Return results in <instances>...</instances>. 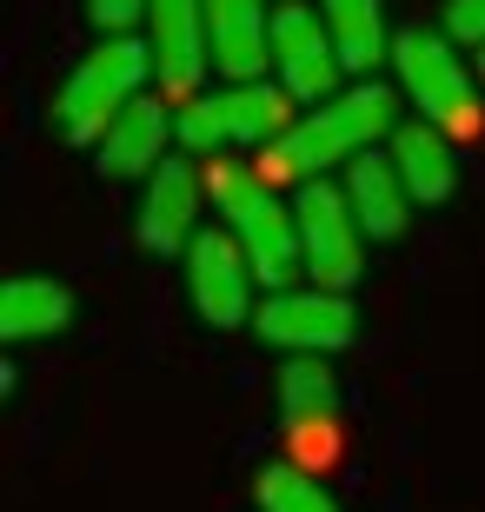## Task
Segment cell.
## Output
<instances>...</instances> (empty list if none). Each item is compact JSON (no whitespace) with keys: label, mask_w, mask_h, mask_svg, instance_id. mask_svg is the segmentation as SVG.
Returning <instances> with one entry per match:
<instances>
[{"label":"cell","mask_w":485,"mask_h":512,"mask_svg":"<svg viewBox=\"0 0 485 512\" xmlns=\"http://www.w3.org/2000/svg\"><path fill=\"white\" fill-rule=\"evenodd\" d=\"M206 47L226 80H266V67H273L266 0H206Z\"/></svg>","instance_id":"cell-13"},{"label":"cell","mask_w":485,"mask_h":512,"mask_svg":"<svg viewBox=\"0 0 485 512\" xmlns=\"http://www.w3.org/2000/svg\"><path fill=\"white\" fill-rule=\"evenodd\" d=\"M206 200L220 213V227L233 233L260 273V286L286 293V286L306 273V247H299V213L280 200V187L266 180L260 167H240V160H213L206 167Z\"/></svg>","instance_id":"cell-2"},{"label":"cell","mask_w":485,"mask_h":512,"mask_svg":"<svg viewBox=\"0 0 485 512\" xmlns=\"http://www.w3.org/2000/svg\"><path fill=\"white\" fill-rule=\"evenodd\" d=\"M293 94L280 80H226L220 94H193L180 107V140L193 153H213L220 160L226 147H273L286 127H293Z\"/></svg>","instance_id":"cell-5"},{"label":"cell","mask_w":485,"mask_h":512,"mask_svg":"<svg viewBox=\"0 0 485 512\" xmlns=\"http://www.w3.org/2000/svg\"><path fill=\"white\" fill-rule=\"evenodd\" d=\"M346 200H353V213H359V227H366L373 247L399 240L412 227V207H419L406 193V180H399V167H392V153H366V160L346 167Z\"/></svg>","instance_id":"cell-15"},{"label":"cell","mask_w":485,"mask_h":512,"mask_svg":"<svg viewBox=\"0 0 485 512\" xmlns=\"http://www.w3.org/2000/svg\"><path fill=\"white\" fill-rule=\"evenodd\" d=\"M87 20L100 40H127L133 27H147V0H87Z\"/></svg>","instance_id":"cell-20"},{"label":"cell","mask_w":485,"mask_h":512,"mask_svg":"<svg viewBox=\"0 0 485 512\" xmlns=\"http://www.w3.org/2000/svg\"><path fill=\"white\" fill-rule=\"evenodd\" d=\"M147 80H153V47L140 34L94 40V47L74 60V74L60 80V94H54V133L67 140V147H100L113 120L127 114L133 100H147V94H140Z\"/></svg>","instance_id":"cell-3"},{"label":"cell","mask_w":485,"mask_h":512,"mask_svg":"<svg viewBox=\"0 0 485 512\" xmlns=\"http://www.w3.org/2000/svg\"><path fill=\"white\" fill-rule=\"evenodd\" d=\"M74 326V293L60 280H40V273H14L7 293H0V340L27 346V340H54Z\"/></svg>","instance_id":"cell-17"},{"label":"cell","mask_w":485,"mask_h":512,"mask_svg":"<svg viewBox=\"0 0 485 512\" xmlns=\"http://www.w3.org/2000/svg\"><path fill=\"white\" fill-rule=\"evenodd\" d=\"M392 74H399V94L412 100V114L426 127L452 133V140H479L485 133V107H479V80L459 60L452 34H432V27H406L392 40Z\"/></svg>","instance_id":"cell-4"},{"label":"cell","mask_w":485,"mask_h":512,"mask_svg":"<svg viewBox=\"0 0 485 512\" xmlns=\"http://www.w3.org/2000/svg\"><path fill=\"white\" fill-rule=\"evenodd\" d=\"M446 34L485 54V0H446Z\"/></svg>","instance_id":"cell-21"},{"label":"cell","mask_w":485,"mask_h":512,"mask_svg":"<svg viewBox=\"0 0 485 512\" xmlns=\"http://www.w3.org/2000/svg\"><path fill=\"white\" fill-rule=\"evenodd\" d=\"M406 127L399 120V94L379 87V80H359V87H339L326 107L299 114L293 127L260 153V173L273 187H306V180H326V167H353L379 140Z\"/></svg>","instance_id":"cell-1"},{"label":"cell","mask_w":485,"mask_h":512,"mask_svg":"<svg viewBox=\"0 0 485 512\" xmlns=\"http://www.w3.org/2000/svg\"><path fill=\"white\" fill-rule=\"evenodd\" d=\"M253 499H260V512H339L326 473H306L293 459L260 466V473H253Z\"/></svg>","instance_id":"cell-19"},{"label":"cell","mask_w":485,"mask_h":512,"mask_svg":"<svg viewBox=\"0 0 485 512\" xmlns=\"http://www.w3.org/2000/svg\"><path fill=\"white\" fill-rule=\"evenodd\" d=\"M153 47V80L160 94L193 100L200 94L206 67H213V47H206V0H147V34Z\"/></svg>","instance_id":"cell-11"},{"label":"cell","mask_w":485,"mask_h":512,"mask_svg":"<svg viewBox=\"0 0 485 512\" xmlns=\"http://www.w3.org/2000/svg\"><path fill=\"white\" fill-rule=\"evenodd\" d=\"M392 167H399V180H406V193L419 200V207H439V200H452V187H459V153H452V133L426 127V120H406V127L386 140Z\"/></svg>","instance_id":"cell-16"},{"label":"cell","mask_w":485,"mask_h":512,"mask_svg":"<svg viewBox=\"0 0 485 512\" xmlns=\"http://www.w3.org/2000/svg\"><path fill=\"white\" fill-rule=\"evenodd\" d=\"M200 207H206V167H193V160H167V167L147 180V193H140V247L147 253H180L187 260V247L200 240Z\"/></svg>","instance_id":"cell-12"},{"label":"cell","mask_w":485,"mask_h":512,"mask_svg":"<svg viewBox=\"0 0 485 512\" xmlns=\"http://www.w3.org/2000/svg\"><path fill=\"white\" fill-rule=\"evenodd\" d=\"M293 213H299V247H306L313 286L353 293L359 266H366V227H359L346 187H333V180H306L299 200H293Z\"/></svg>","instance_id":"cell-7"},{"label":"cell","mask_w":485,"mask_h":512,"mask_svg":"<svg viewBox=\"0 0 485 512\" xmlns=\"http://www.w3.org/2000/svg\"><path fill=\"white\" fill-rule=\"evenodd\" d=\"M253 333H260L266 346L293 353V360H326L339 346H353L359 313H353L346 293L306 280V286H286V293H266V306L253 313Z\"/></svg>","instance_id":"cell-6"},{"label":"cell","mask_w":485,"mask_h":512,"mask_svg":"<svg viewBox=\"0 0 485 512\" xmlns=\"http://www.w3.org/2000/svg\"><path fill=\"white\" fill-rule=\"evenodd\" d=\"M319 14H326V34H333L346 74L373 80L379 60H392V40L399 34L386 27V7H379V0H319Z\"/></svg>","instance_id":"cell-18"},{"label":"cell","mask_w":485,"mask_h":512,"mask_svg":"<svg viewBox=\"0 0 485 512\" xmlns=\"http://www.w3.org/2000/svg\"><path fill=\"white\" fill-rule=\"evenodd\" d=\"M253 286H260V273L226 227H206L187 247V300L206 326H246L253 320Z\"/></svg>","instance_id":"cell-10"},{"label":"cell","mask_w":485,"mask_h":512,"mask_svg":"<svg viewBox=\"0 0 485 512\" xmlns=\"http://www.w3.org/2000/svg\"><path fill=\"white\" fill-rule=\"evenodd\" d=\"M479 80H485V54H479Z\"/></svg>","instance_id":"cell-22"},{"label":"cell","mask_w":485,"mask_h":512,"mask_svg":"<svg viewBox=\"0 0 485 512\" xmlns=\"http://www.w3.org/2000/svg\"><path fill=\"white\" fill-rule=\"evenodd\" d=\"M173 133H180V120H173L160 100H133L127 114L107 127V140L94 147V160H100L107 180H153V173L173 160L167 153Z\"/></svg>","instance_id":"cell-14"},{"label":"cell","mask_w":485,"mask_h":512,"mask_svg":"<svg viewBox=\"0 0 485 512\" xmlns=\"http://www.w3.org/2000/svg\"><path fill=\"white\" fill-rule=\"evenodd\" d=\"M339 74H346V60H339L333 34H326V14L286 0L273 14V80L306 107H326L339 94Z\"/></svg>","instance_id":"cell-9"},{"label":"cell","mask_w":485,"mask_h":512,"mask_svg":"<svg viewBox=\"0 0 485 512\" xmlns=\"http://www.w3.org/2000/svg\"><path fill=\"white\" fill-rule=\"evenodd\" d=\"M280 419L293 439V466L326 473L339 459V380L326 360H286L280 366Z\"/></svg>","instance_id":"cell-8"}]
</instances>
